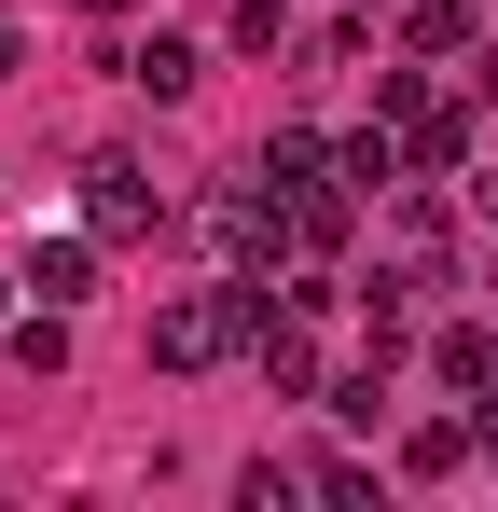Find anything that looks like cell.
<instances>
[{
  "mask_svg": "<svg viewBox=\"0 0 498 512\" xmlns=\"http://www.w3.org/2000/svg\"><path fill=\"white\" fill-rule=\"evenodd\" d=\"M153 360H166V374H222V360H249V277H222V291H166V305H153Z\"/></svg>",
  "mask_w": 498,
  "mask_h": 512,
  "instance_id": "1",
  "label": "cell"
},
{
  "mask_svg": "<svg viewBox=\"0 0 498 512\" xmlns=\"http://www.w3.org/2000/svg\"><path fill=\"white\" fill-rule=\"evenodd\" d=\"M208 250L236 263V277H291V250H305V222H291V194L249 167L236 194H208Z\"/></svg>",
  "mask_w": 498,
  "mask_h": 512,
  "instance_id": "2",
  "label": "cell"
},
{
  "mask_svg": "<svg viewBox=\"0 0 498 512\" xmlns=\"http://www.w3.org/2000/svg\"><path fill=\"white\" fill-rule=\"evenodd\" d=\"M83 222H97L111 250H139V236H153V222H166V194H153V167H139V153H97V167H83Z\"/></svg>",
  "mask_w": 498,
  "mask_h": 512,
  "instance_id": "3",
  "label": "cell"
},
{
  "mask_svg": "<svg viewBox=\"0 0 498 512\" xmlns=\"http://www.w3.org/2000/svg\"><path fill=\"white\" fill-rule=\"evenodd\" d=\"M125 84L153 97V111H180V97L208 84V56H194V42H180V28H153V42H125Z\"/></svg>",
  "mask_w": 498,
  "mask_h": 512,
  "instance_id": "4",
  "label": "cell"
},
{
  "mask_svg": "<svg viewBox=\"0 0 498 512\" xmlns=\"http://www.w3.org/2000/svg\"><path fill=\"white\" fill-rule=\"evenodd\" d=\"M97 250H111L97 222H83V236H42V250H28V291H42V305H83V291H97Z\"/></svg>",
  "mask_w": 498,
  "mask_h": 512,
  "instance_id": "5",
  "label": "cell"
},
{
  "mask_svg": "<svg viewBox=\"0 0 498 512\" xmlns=\"http://www.w3.org/2000/svg\"><path fill=\"white\" fill-rule=\"evenodd\" d=\"M263 180H277V194H319V180H346V153H332L319 125H277V139H263Z\"/></svg>",
  "mask_w": 498,
  "mask_h": 512,
  "instance_id": "6",
  "label": "cell"
},
{
  "mask_svg": "<svg viewBox=\"0 0 498 512\" xmlns=\"http://www.w3.org/2000/svg\"><path fill=\"white\" fill-rule=\"evenodd\" d=\"M402 471H415V485L471 471V416H415V429H402Z\"/></svg>",
  "mask_w": 498,
  "mask_h": 512,
  "instance_id": "7",
  "label": "cell"
},
{
  "mask_svg": "<svg viewBox=\"0 0 498 512\" xmlns=\"http://www.w3.org/2000/svg\"><path fill=\"white\" fill-rule=\"evenodd\" d=\"M402 42H415V56H471V42H485V14H471V0H415Z\"/></svg>",
  "mask_w": 498,
  "mask_h": 512,
  "instance_id": "8",
  "label": "cell"
},
{
  "mask_svg": "<svg viewBox=\"0 0 498 512\" xmlns=\"http://www.w3.org/2000/svg\"><path fill=\"white\" fill-rule=\"evenodd\" d=\"M14 374H70V305H42V319H14Z\"/></svg>",
  "mask_w": 498,
  "mask_h": 512,
  "instance_id": "9",
  "label": "cell"
},
{
  "mask_svg": "<svg viewBox=\"0 0 498 512\" xmlns=\"http://www.w3.org/2000/svg\"><path fill=\"white\" fill-rule=\"evenodd\" d=\"M360 42H374V14H346V0H332L319 28H305V70H346V56H360Z\"/></svg>",
  "mask_w": 498,
  "mask_h": 512,
  "instance_id": "10",
  "label": "cell"
},
{
  "mask_svg": "<svg viewBox=\"0 0 498 512\" xmlns=\"http://www.w3.org/2000/svg\"><path fill=\"white\" fill-rule=\"evenodd\" d=\"M332 416H346V429H374V416H388V360H360V374H332Z\"/></svg>",
  "mask_w": 498,
  "mask_h": 512,
  "instance_id": "11",
  "label": "cell"
},
{
  "mask_svg": "<svg viewBox=\"0 0 498 512\" xmlns=\"http://www.w3.org/2000/svg\"><path fill=\"white\" fill-rule=\"evenodd\" d=\"M236 499H249V512H277V499H305V457H249V471H236Z\"/></svg>",
  "mask_w": 498,
  "mask_h": 512,
  "instance_id": "12",
  "label": "cell"
},
{
  "mask_svg": "<svg viewBox=\"0 0 498 512\" xmlns=\"http://www.w3.org/2000/svg\"><path fill=\"white\" fill-rule=\"evenodd\" d=\"M291 42V0H236V56H277Z\"/></svg>",
  "mask_w": 498,
  "mask_h": 512,
  "instance_id": "13",
  "label": "cell"
},
{
  "mask_svg": "<svg viewBox=\"0 0 498 512\" xmlns=\"http://www.w3.org/2000/svg\"><path fill=\"white\" fill-rule=\"evenodd\" d=\"M471 443H485V457H498V388H471Z\"/></svg>",
  "mask_w": 498,
  "mask_h": 512,
  "instance_id": "14",
  "label": "cell"
},
{
  "mask_svg": "<svg viewBox=\"0 0 498 512\" xmlns=\"http://www.w3.org/2000/svg\"><path fill=\"white\" fill-rule=\"evenodd\" d=\"M83 14H97V28H111V14H139V0H83Z\"/></svg>",
  "mask_w": 498,
  "mask_h": 512,
  "instance_id": "15",
  "label": "cell"
},
{
  "mask_svg": "<svg viewBox=\"0 0 498 512\" xmlns=\"http://www.w3.org/2000/svg\"><path fill=\"white\" fill-rule=\"evenodd\" d=\"M14 291H28V277H0V319H14Z\"/></svg>",
  "mask_w": 498,
  "mask_h": 512,
  "instance_id": "16",
  "label": "cell"
}]
</instances>
